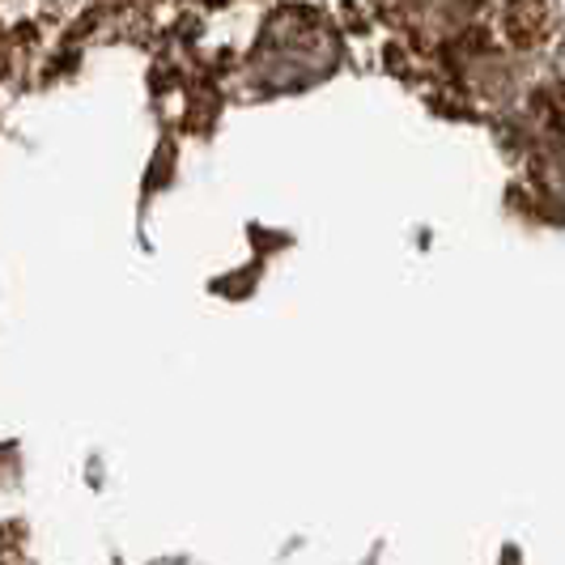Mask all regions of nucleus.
<instances>
[{
    "instance_id": "1",
    "label": "nucleus",
    "mask_w": 565,
    "mask_h": 565,
    "mask_svg": "<svg viewBox=\"0 0 565 565\" xmlns=\"http://www.w3.org/2000/svg\"><path fill=\"white\" fill-rule=\"evenodd\" d=\"M557 73H562V82H565V43H562V56H557Z\"/></svg>"
}]
</instances>
